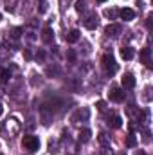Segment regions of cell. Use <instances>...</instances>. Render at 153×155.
I'll list each match as a JSON object with an SVG mask.
<instances>
[{
  "label": "cell",
  "mask_w": 153,
  "mask_h": 155,
  "mask_svg": "<svg viewBox=\"0 0 153 155\" xmlns=\"http://www.w3.org/2000/svg\"><path fill=\"white\" fill-rule=\"evenodd\" d=\"M41 38H43V41H45V43H50V41H52V38H54L52 29H50V27H45V29H43V36H41Z\"/></svg>",
  "instance_id": "obj_8"
},
{
  "label": "cell",
  "mask_w": 153,
  "mask_h": 155,
  "mask_svg": "<svg viewBox=\"0 0 153 155\" xmlns=\"http://www.w3.org/2000/svg\"><path fill=\"white\" fill-rule=\"evenodd\" d=\"M97 2H106V0H97Z\"/></svg>",
  "instance_id": "obj_21"
},
{
  "label": "cell",
  "mask_w": 153,
  "mask_h": 155,
  "mask_svg": "<svg viewBox=\"0 0 153 155\" xmlns=\"http://www.w3.org/2000/svg\"><path fill=\"white\" fill-rule=\"evenodd\" d=\"M90 135H92V132L85 128V130L79 132V141H81V143H86V141H90Z\"/></svg>",
  "instance_id": "obj_10"
},
{
  "label": "cell",
  "mask_w": 153,
  "mask_h": 155,
  "mask_svg": "<svg viewBox=\"0 0 153 155\" xmlns=\"http://www.w3.org/2000/svg\"><path fill=\"white\" fill-rule=\"evenodd\" d=\"M137 155H144V153H142V152H141V153H137Z\"/></svg>",
  "instance_id": "obj_22"
},
{
  "label": "cell",
  "mask_w": 153,
  "mask_h": 155,
  "mask_svg": "<svg viewBox=\"0 0 153 155\" xmlns=\"http://www.w3.org/2000/svg\"><path fill=\"white\" fill-rule=\"evenodd\" d=\"M85 9V2L83 0H77L76 2V11H83Z\"/></svg>",
  "instance_id": "obj_16"
},
{
  "label": "cell",
  "mask_w": 153,
  "mask_h": 155,
  "mask_svg": "<svg viewBox=\"0 0 153 155\" xmlns=\"http://www.w3.org/2000/svg\"><path fill=\"white\" fill-rule=\"evenodd\" d=\"M105 15H106L108 18H112V16H115V11H110V9H106V11H105Z\"/></svg>",
  "instance_id": "obj_19"
},
{
  "label": "cell",
  "mask_w": 153,
  "mask_h": 155,
  "mask_svg": "<svg viewBox=\"0 0 153 155\" xmlns=\"http://www.w3.org/2000/svg\"><path fill=\"white\" fill-rule=\"evenodd\" d=\"M2 112H4V107H2V105H0V116H2Z\"/></svg>",
  "instance_id": "obj_20"
},
{
  "label": "cell",
  "mask_w": 153,
  "mask_h": 155,
  "mask_svg": "<svg viewBox=\"0 0 153 155\" xmlns=\"http://www.w3.org/2000/svg\"><path fill=\"white\" fill-rule=\"evenodd\" d=\"M135 144H137V139H135V135H128V137H126V146L133 148Z\"/></svg>",
  "instance_id": "obj_15"
},
{
  "label": "cell",
  "mask_w": 153,
  "mask_h": 155,
  "mask_svg": "<svg viewBox=\"0 0 153 155\" xmlns=\"http://www.w3.org/2000/svg\"><path fill=\"white\" fill-rule=\"evenodd\" d=\"M108 96H110V99H112V101L121 103V101L124 99V90H122V88H119V87H115V88L110 90V94H108Z\"/></svg>",
  "instance_id": "obj_3"
},
{
  "label": "cell",
  "mask_w": 153,
  "mask_h": 155,
  "mask_svg": "<svg viewBox=\"0 0 153 155\" xmlns=\"http://www.w3.org/2000/svg\"><path fill=\"white\" fill-rule=\"evenodd\" d=\"M108 124H112L114 128H121V126H122V119H121L119 116H114L112 121H108Z\"/></svg>",
  "instance_id": "obj_13"
},
{
  "label": "cell",
  "mask_w": 153,
  "mask_h": 155,
  "mask_svg": "<svg viewBox=\"0 0 153 155\" xmlns=\"http://www.w3.org/2000/svg\"><path fill=\"white\" fill-rule=\"evenodd\" d=\"M121 18H122L124 22H130V20H133V18H135V11H133V9H130V7H124V9L121 11Z\"/></svg>",
  "instance_id": "obj_5"
},
{
  "label": "cell",
  "mask_w": 153,
  "mask_h": 155,
  "mask_svg": "<svg viewBox=\"0 0 153 155\" xmlns=\"http://www.w3.org/2000/svg\"><path fill=\"white\" fill-rule=\"evenodd\" d=\"M9 78H11V71L9 69H0V81L2 83H7Z\"/></svg>",
  "instance_id": "obj_11"
},
{
  "label": "cell",
  "mask_w": 153,
  "mask_h": 155,
  "mask_svg": "<svg viewBox=\"0 0 153 155\" xmlns=\"http://www.w3.org/2000/svg\"><path fill=\"white\" fill-rule=\"evenodd\" d=\"M133 56H135V51L132 47H122L121 49V58L122 60H132Z\"/></svg>",
  "instance_id": "obj_7"
},
{
  "label": "cell",
  "mask_w": 153,
  "mask_h": 155,
  "mask_svg": "<svg viewBox=\"0 0 153 155\" xmlns=\"http://www.w3.org/2000/svg\"><path fill=\"white\" fill-rule=\"evenodd\" d=\"M121 85H122V88H133L135 87V78H133V74H124V76L121 78Z\"/></svg>",
  "instance_id": "obj_4"
},
{
  "label": "cell",
  "mask_w": 153,
  "mask_h": 155,
  "mask_svg": "<svg viewBox=\"0 0 153 155\" xmlns=\"http://www.w3.org/2000/svg\"><path fill=\"white\" fill-rule=\"evenodd\" d=\"M79 35H81V33H79L77 29H72V31L67 35V41H69V43H76L77 40H79Z\"/></svg>",
  "instance_id": "obj_9"
},
{
  "label": "cell",
  "mask_w": 153,
  "mask_h": 155,
  "mask_svg": "<svg viewBox=\"0 0 153 155\" xmlns=\"http://www.w3.org/2000/svg\"><path fill=\"white\" fill-rule=\"evenodd\" d=\"M22 144H24V148H25L27 152H36L40 148V139L36 135H24Z\"/></svg>",
  "instance_id": "obj_1"
},
{
  "label": "cell",
  "mask_w": 153,
  "mask_h": 155,
  "mask_svg": "<svg viewBox=\"0 0 153 155\" xmlns=\"http://www.w3.org/2000/svg\"><path fill=\"white\" fill-rule=\"evenodd\" d=\"M101 61H103V67H105L108 72H115V71H117V65H115V60H114L112 54H105Z\"/></svg>",
  "instance_id": "obj_2"
},
{
  "label": "cell",
  "mask_w": 153,
  "mask_h": 155,
  "mask_svg": "<svg viewBox=\"0 0 153 155\" xmlns=\"http://www.w3.org/2000/svg\"><path fill=\"white\" fill-rule=\"evenodd\" d=\"M141 58H142V61H144L146 65H150V49H142Z\"/></svg>",
  "instance_id": "obj_14"
},
{
  "label": "cell",
  "mask_w": 153,
  "mask_h": 155,
  "mask_svg": "<svg viewBox=\"0 0 153 155\" xmlns=\"http://www.w3.org/2000/svg\"><path fill=\"white\" fill-rule=\"evenodd\" d=\"M0 20H2V16H0Z\"/></svg>",
  "instance_id": "obj_23"
},
{
  "label": "cell",
  "mask_w": 153,
  "mask_h": 155,
  "mask_svg": "<svg viewBox=\"0 0 153 155\" xmlns=\"http://www.w3.org/2000/svg\"><path fill=\"white\" fill-rule=\"evenodd\" d=\"M99 141H101V144H103V146H108V144H110V143H108V139L105 137V134H101V135H99Z\"/></svg>",
  "instance_id": "obj_17"
},
{
  "label": "cell",
  "mask_w": 153,
  "mask_h": 155,
  "mask_svg": "<svg viewBox=\"0 0 153 155\" xmlns=\"http://www.w3.org/2000/svg\"><path fill=\"white\" fill-rule=\"evenodd\" d=\"M105 33H106L108 36H117V35H121V25H117V24H110V25H106Z\"/></svg>",
  "instance_id": "obj_6"
},
{
  "label": "cell",
  "mask_w": 153,
  "mask_h": 155,
  "mask_svg": "<svg viewBox=\"0 0 153 155\" xmlns=\"http://www.w3.org/2000/svg\"><path fill=\"white\" fill-rule=\"evenodd\" d=\"M105 108H106V103H105V101H97V110H101V112H103Z\"/></svg>",
  "instance_id": "obj_18"
},
{
  "label": "cell",
  "mask_w": 153,
  "mask_h": 155,
  "mask_svg": "<svg viewBox=\"0 0 153 155\" xmlns=\"http://www.w3.org/2000/svg\"><path fill=\"white\" fill-rule=\"evenodd\" d=\"M85 27H86V29H96V27H97V18H94V16L86 18V22H85Z\"/></svg>",
  "instance_id": "obj_12"
}]
</instances>
